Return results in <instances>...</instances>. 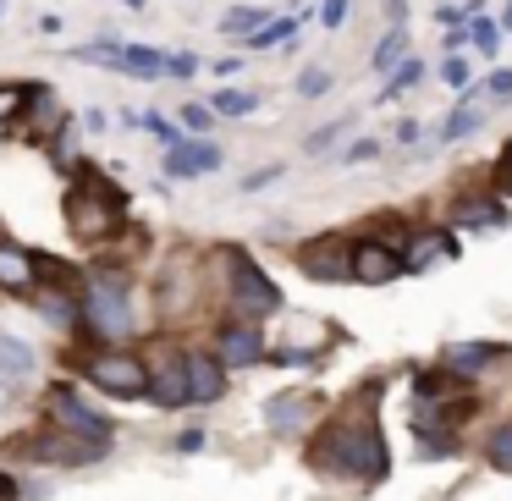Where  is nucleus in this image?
Wrapping results in <instances>:
<instances>
[{
	"label": "nucleus",
	"instance_id": "nucleus-1",
	"mask_svg": "<svg viewBox=\"0 0 512 501\" xmlns=\"http://www.w3.org/2000/svg\"><path fill=\"white\" fill-rule=\"evenodd\" d=\"M314 463L336 468V474H353V479H380L386 474V441H380L375 419H342L336 430L320 435Z\"/></svg>",
	"mask_w": 512,
	"mask_h": 501
},
{
	"label": "nucleus",
	"instance_id": "nucleus-2",
	"mask_svg": "<svg viewBox=\"0 0 512 501\" xmlns=\"http://www.w3.org/2000/svg\"><path fill=\"white\" fill-rule=\"evenodd\" d=\"M226 292H232V314H243L248 325H254V320H270V314L281 309L276 281H270L265 270H259L254 259L243 254V248H232V254H226Z\"/></svg>",
	"mask_w": 512,
	"mask_h": 501
},
{
	"label": "nucleus",
	"instance_id": "nucleus-3",
	"mask_svg": "<svg viewBox=\"0 0 512 501\" xmlns=\"http://www.w3.org/2000/svg\"><path fill=\"white\" fill-rule=\"evenodd\" d=\"M83 314H89L100 342H122V336L133 331V303H127L122 276H100V270H94L89 292H83Z\"/></svg>",
	"mask_w": 512,
	"mask_h": 501
},
{
	"label": "nucleus",
	"instance_id": "nucleus-4",
	"mask_svg": "<svg viewBox=\"0 0 512 501\" xmlns=\"http://www.w3.org/2000/svg\"><path fill=\"white\" fill-rule=\"evenodd\" d=\"M116 221H122V193H116V188L89 182V188H72L67 193V226L78 237H105Z\"/></svg>",
	"mask_w": 512,
	"mask_h": 501
},
{
	"label": "nucleus",
	"instance_id": "nucleus-5",
	"mask_svg": "<svg viewBox=\"0 0 512 501\" xmlns=\"http://www.w3.org/2000/svg\"><path fill=\"white\" fill-rule=\"evenodd\" d=\"M89 380L100 391H111V397H144L149 369L133 353H100V358H89Z\"/></svg>",
	"mask_w": 512,
	"mask_h": 501
},
{
	"label": "nucleus",
	"instance_id": "nucleus-6",
	"mask_svg": "<svg viewBox=\"0 0 512 501\" xmlns=\"http://www.w3.org/2000/svg\"><path fill=\"white\" fill-rule=\"evenodd\" d=\"M45 413H50V424H56V430H67V435H83V441H111V424H105L94 408H83L67 386H50Z\"/></svg>",
	"mask_w": 512,
	"mask_h": 501
},
{
	"label": "nucleus",
	"instance_id": "nucleus-7",
	"mask_svg": "<svg viewBox=\"0 0 512 501\" xmlns=\"http://www.w3.org/2000/svg\"><path fill=\"white\" fill-rule=\"evenodd\" d=\"M182 386H188V402H215L226 391V369L215 353H182Z\"/></svg>",
	"mask_w": 512,
	"mask_h": 501
},
{
	"label": "nucleus",
	"instance_id": "nucleus-8",
	"mask_svg": "<svg viewBox=\"0 0 512 501\" xmlns=\"http://www.w3.org/2000/svg\"><path fill=\"white\" fill-rule=\"evenodd\" d=\"M149 380L144 391L155 397V408H182L188 402V386H182V353H155V364H144Z\"/></svg>",
	"mask_w": 512,
	"mask_h": 501
},
{
	"label": "nucleus",
	"instance_id": "nucleus-9",
	"mask_svg": "<svg viewBox=\"0 0 512 501\" xmlns=\"http://www.w3.org/2000/svg\"><path fill=\"white\" fill-rule=\"evenodd\" d=\"M215 166H221V149H215V144H199V138L166 149V177H171V182L204 177V171H215Z\"/></svg>",
	"mask_w": 512,
	"mask_h": 501
},
{
	"label": "nucleus",
	"instance_id": "nucleus-10",
	"mask_svg": "<svg viewBox=\"0 0 512 501\" xmlns=\"http://www.w3.org/2000/svg\"><path fill=\"white\" fill-rule=\"evenodd\" d=\"M347 276H358V281H369V287H380V281L402 276V259L391 254L386 243H358L353 259H347Z\"/></svg>",
	"mask_w": 512,
	"mask_h": 501
},
{
	"label": "nucleus",
	"instance_id": "nucleus-11",
	"mask_svg": "<svg viewBox=\"0 0 512 501\" xmlns=\"http://www.w3.org/2000/svg\"><path fill=\"white\" fill-rule=\"evenodd\" d=\"M452 254H457L452 232H441V226H424V232H413L408 254H397V259H402V270H430L435 259H452Z\"/></svg>",
	"mask_w": 512,
	"mask_h": 501
},
{
	"label": "nucleus",
	"instance_id": "nucleus-12",
	"mask_svg": "<svg viewBox=\"0 0 512 501\" xmlns=\"http://www.w3.org/2000/svg\"><path fill=\"white\" fill-rule=\"evenodd\" d=\"M347 259H353V248H342L336 237L303 248V270H309L314 281H342V276H347Z\"/></svg>",
	"mask_w": 512,
	"mask_h": 501
},
{
	"label": "nucleus",
	"instance_id": "nucleus-13",
	"mask_svg": "<svg viewBox=\"0 0 512 501\" xmlns=\"http://www.w3.org/2000/svg\"><path fill=\"white\" fill-rule=\"evenodd\" d=\"M34 457H45V463H94V457H105V441H83V435H50V441L34 446Z\"/></svg>",
	"mask_w": 512,
	"mask_h": 501
},
{
	"label": "nucleus",
	"instance_id": "nucleus-14",
	"mask_svg": "<svg viewBox=\"0 0 512 501\" xmlns=\"http://www.w3.org/2000/svg\"><path fill=\"white\" fill-rule=\"evenodd\" d=\"M221 358H226V364H237V369H243V364H259V358H265V342H259V331H254V325H226V331H221Z\"/></svg>",
	"mask_w": 512,
	"mask_h": 501
},
{
	"label": "nucleus",
	"instance_id": "nucleus-15",
	"mask_svg": "<svg viewBox=\"0 0 512 501\" xmlns=\"http://www.w3.org/2000/svg\"><path fill=\"white\" fill-rule=\"evenodd\" d=\"M309 408H314V397H303V391H287V397H270V408H265V424L276 435H292V430H303V419H309Z\"/></svg>",
	"mask_w": 512,
	"mask_h": 501
},
{
	"label": "nucleus",
	"instance_id": "nucleus-16",
	"mask_svg": "<svg viewBox=\"0 0 512 501\" xmlns=\"http://www.w3.org/2000/svg\"><path fill=\"white\" fill-rule=\"evenodd\" d=\"M0 287H6V292H28V287H34V254L0 243Z\"/></svg>",
	"mask_w": 512,
	"mask_h": 501
},
{
	"label": "nucleus",
	"instance_id": "nucleus-17",
	"mask_svg": "<svg viewBox=\"0 0 512 501\" xmlns=\"http://www.w3.org/2000/svg\"><path fill=\"white\" fill-rule=\"evenodd\" d=\"M501 358L496 342H457L452 353H446V369H457V375H479V369H490Z\"/></svg>",
	"mask_w": 512,
	"mask_h": 501
},
{
	"label": "nucleus",
	"instance_id": "nucleus-18",
	"mask_svg": "<svg viewBox=\"0 0 512 501\" xmlns=\"http://www.w3.org/2000/svg\"><path fill=\"white\" fill-rule=\"evenodd\" d=\"M160 67H166V56L149 45H116V72H127V78H160Z\"/></svg>",
	"mask_w": 512,
	"mask_h": 501
},
{
	"label": "nucleus",
	"instance_id": "nucleus-19",
	"mask_svg": "<svg viewBox=\"0 0 512 501\" xmlns=\"http://www.w3.org/2000/svg\"><path fill=\"white\" fill-rule=\"evenodd\" d=\"M34 369V347L23 336H0V380H28Z\"/></svg>",
	"mask_w": 512,
	"mask_h": 501
},
{
	"label": "nucleus",
	"instance_id": "nucleus-20",
	"mask_svg": "<svg viewBox=\"0 0 512 501\" xmlns=\"http://www.w3.org/2000/svg\"><path fill=\"white\" fill-rule=\"evenodd\" d=\"M479 127H485V111H479V105H457V111H446V122L435 127V133H441V144H457V138H468V133H479Z\"/></svg>",
	"mask_w": 512,
	"mask_h": 501
},
{
	"label": "nucleus",
	"instance_id": "nucleus-21",
	"mask_svg": "<svg viewBox=\"0 0 512 501\" xmlns=\"http://www.w3.org/2000/svg\"><path fill=\"white\" fill-rule=\"evenodd\" d=\"M457 226H474V232H501V226H507V210H501V204H490V199H474V204H463V210H457Z\"/></svg>",
	"mask_w": 512,
	"mask_h": 501
},
{
	"label": "nucleus",
	"instance_id": "nucleus-22",
	"mask_svg": "<svg viewBox=\"0 0 512 501\" xmlns=\"http://www.w3.org/2000/svg\"><path fill=\"white\" fill-rule=\"evenodd\" d=\"M397 61H408V28H402V23L391 28L386 39H380V50L369 56V67H375V72H391Z\"/></svg>",
	"mask_w": 512,
	"mask_h": 501
},
{
	"label": "nucleus",
	"instance_id": "nucleus-23",
	"mask_svg": "<svg viewBox=\"0 0 512 501\" xmlns=\"http://www.w3.org/2000/svg\"><path fill=\"white\" fill-rule=\"evenodd\" d=\"M254 105H259V94H248V89H221V94L210 100V111H215V116H248Z\"/></svg>",
	"mask_w": 512,
	"mask_h": 501
},
{
	"label": "nucleus",
	"instance_id": "nucleus-24",
	"mask_svg": "<svg viewBox=\"0 0 512 501\" xmlns=\"http://www.w3.org/2000/svg\"><path fill=\"white\" fill-rule=\"evenodd\" d=\"M419 78H424L419 61H397V67H391V78H386V94H380V100H402V94H408Z\"/></svg>",
	"mask_w": 512,
	"mask_h": 501
},
{
	"label": "nucleus",
	"instance_id": "nucleus-25",
	"mask_svg": "<svg viewBox=\"0 0 512 501\" xmlns=\"http://www.w3.org/2000/svg\"><path fill=\"white\" fill-rule=\"evenodd\" d=\"M331 94V72L325 67H303L298 72V100H325Z\"/></svg>",
	"mask_w": 512,
	"mask_h": 501
},
{
	"label": "nucleus",
	"instance_id": "nucleus-26",
	"mask_svg": "<svg viewBox=\"0 0 512 501\" xmlns=\"http://www.w3.org/2000/svg\"><path fill=\"white\" fill-rule=\"evenodd\" d=\"M485 457H490V468H501V474H512V424H501V430L490 435Z\"/></svg>",
	"mask_w": 512,
	"mask_h": 501
},
{
	"label": "nucleus",
	"instance_id": "nucleus-27",
	"mask_svg": "<svg viewBox=\"0 0 512 501\" xmlns=\"http://www.w3.org/2000/svg\"><path fill=\"white\" fill-rule=\"evenodd\" d=\"M347 127H353V116H336L331 127H320V133H309V155H331V149H336V138H342Z\"/></svg>",
	"mask_w": 512,
	"mask_h": 501
},
{
	"label": "nucleus",
	"instance_id": "nucleus-28",
	"mask_svg": "<svg viewBox=\"0 0 512 501\" xmlns=\"http://www.w3.org/2000/svg\"><path fill=\"white\" fill-rule=\"evenodd\" d=\"M45 320H50V325H61V331H67V325L78 320V303H72L67 292H50V298H45Z\"/></svg>",
	"mask_w": 512,
	"mask_h": 501
},
{
	"label": "nucleus",
	"instance_id": "nucleus-29",
	"mask_svg": "<svg viewBox=\"0 0 512 501\" xmlns=\"http://www.w3.org/2000/svg\"><path fill=\"white\" fill-rule=\"evenodd\" d=\"M281 39H292V17H281V23L254 28V34H248V45H254V50H270V45H281Z\"/></svg>",
	"mask_w": 512,
	"mask_h": 501
},
{
	"label": "nucleus",
	"instance_id": "nucleus-30",
	"mask_svg": "<svg viewBox=\"0 0 512 501\" xmlns=\"http://www.w3.org/2000/svg\"><path fill=\"white\" fill-rule=\"evenodd\" d=\"M259 28V6H237V12L221 17V34H254Z\"/></svg>",
	"mask_w": 512,
	"mask_h": 501
},
{
	"label": "nucleus",
	"instance_id": "nucleus-31",
	"mask_svg": "<svg viewBox=\"0 0 512 501\" xmlns=\"http://www.w3.org/2000/svg\"><path fill=\"white\" fill-rule=\"evenodd\" d=\"M485 94L496 105H512V67H501V72H490V83H485Z\"/></svg>",
	"mask_w": 512,
	"mask_h": 501
},
{
	"label": "nucleus",
	"instance_id": "nucleus-32",
	"mask_svg": "<svg viewBox=\"0 0 512 501\" xmlns=\"http://www.w3.org/2000/svg\"><path fill=\"white\" fill-rule=\"evenodd\" d=\"M468 39H474V45L485 50V56H496V39H501V28L490 23V17H479V23H474V34H468Z\"/></svg>",
	"mask_w": 512,
	"mask_h": 501
},
{
	"label": "nucleus",
	"instance_id": "nucleus-33",
	"mask_svg": "<svg viewBox=\"0 0 512 501\" xmlns=\"http://www.w3.org/2000/svg\"><path fill=\"white\" fill-rule=\"evenodd\" d=\"M441 78H446V89H468V61L463 56H446L441 61Z\"/></svg>",
	"mask_w": 512,
	"mask_h": 501
},
{
	"label": "nucleus",
	"instance_id": "nucleus-34",
	"mask_svg": "<svg viewBox=\"0 0 512 501\" xmlns=\"http://www.w3.org/2000/svg\"><path fill=\"white\" fill-rule=\"evenodd\" d=\"M138 122H144V127H149V133H155V138H160V144H166V149H171V144H182V138H177V127H171V122H166V116H138Z\"/></svg>",
	"mask_w": 512,
	"mask_h": 501
},
{
	"label": "nucleus",
	"instance_id": "nucleus-35",
	"mask_svg": "<svg viewBox=\"0 0 512 501\" xmlns=\"http://www.w3.org/2000/svg\"><path fill=\"white\" fill-rule=\"evenodd\" d=\"M347 6H353V0H325V6H320V23H325V28H342V23H347Z\"/></svg>",
	"mask_w": 512,
	"mask_h": 501
},
{
	"label": "nucleus",
	"instance_id": "nucleus-36",
	"mask_svg": "<svg viewBox=\"0 0 512 501\" xmlns=\"http://www.w3.org/2000/svg\"><path fill=\"white\" fill-rule=\"evenodd\" d=\"M160 72H171V78H193L199 61H193V56H166V67H160Z\"/></svg>",
	"mask_w": 512,
	"mask_h": 501
},
{
	"label": "nucleus",
	"instance_id": "nucleus-37",
	"mask_svg": "<svg viewBox=\"0 0 512 501\" xmlns=\"http://www.w3.org/2000/svg\"><path fill=\"white\" fill-rule=\"evenodd\" d=\"M210 116H215L210 105H188V111H182V122H188L193 133H204V127H210Z\"/></svg>",
	"mask_w": 512,
	"mask_h": 501
},
{
	"label": "nucleus",
	"instance_id": "nucleus-38",
	"mask_svg": "<svg viewBox=\"0 0 512 501\" xmlns=\"http://www.w3.org/2000/svg\"><path fill=\"white\" fill-rule=\"evenodd\" d=\"M446 452H457L446 435H424V446H419V457H446Z\"/></svg>",
	"mask_w": 512,
	"mask_h": 501
},
{
	"label": "nucleus",
	"instance_id": "nucleus-39",
	"mask_svg": "<svg viewBox=\"0 0 512 501\" xmlns=\"http://www.w3.org/2000/svg\"><path fill=\"white\" fill-rule=\"evenodd\" d=\"M17 111H23V94H17V89H0V122H12Z\"/></svg>",
	"mask_w": 512,
	"mask_h": 501
},
{
	"label": "nucleus",
	"instance_id": "nucleus-40",
	"mask_svg": "<svg viewBox=\"0 0 512 501\" xmlns=\"http://www.w3.org/2000/svg\"><path fill=\"white\" fill-rule=\"evenodd\" d=\"M276 177H281V166H265V171H254V177L243 182V193H259V188H270Z\"/></svg>",
	"mask_w": 512,
	"mask_h": 501
},
{
	"label": "nucleus",
	"instance_id": "nucleus-41",
	"mask_svg": "<svg viewBox=\"0 0 512 501\" xmlns=\"http://www.w3.org/2000/svg\"><path fill=\"white\" fill-rule=\"evenodd\" d=\"M380 155V144H375V138H364V144H353V149H347V160H375Z\"/></svg>",
	"mask_w": 512,
	"mask_h": 501
},
{
	"label": "nucleus",
	"instance_id": "nucleus-42",
	"mask_svg": "<svg viewBox=\"0 0 512 501\" xmlns=\"http://www.w3.org/2000/svg\"><path fill=\"white\" fill-rule=\"evenodd\" d=\"M182 452H204V430H182Z\"/></svg>",
	"mask_w": 512,
	"mask_h": 501
},
{
	"label": "nucleus",
	"instance_id": "nucleus-43",
	"mask_svg": "<svg viewBox=\"0 0 512 501\" xmlns=\"http://www.w3.org/2000/svg\"><path fill=\"white\" fill-rule=\"evenodd\" d=\"M435 23H441V28H457V23H463V12H457V6H441V12H435Z\"/></svg>",
	"mask_w": 512,
	"mask_h": 501
},
{
	"label": "nucleus",
	"instance_id": "nucleus-44",
	"mask_svg": "<svg viewBox=\"0 0 512 501\" xmlns=\"http://www.w3.org/2000/svg\"><path fill=\"white\" fill-rule=\"evenodd\" d=\"M391 138H402V144H413V138H419V122H413V116H408V122H397V133H391Z\"/></svg>",
	"mask_w": 512,
	"mask_h": 501
},
{
	"label": "nucleus",
	"instance_id": "nucleus-45",
	"mask_svg": "<svg viewBox=\"0 0 512 501\" xmlns=\"http://www.w3.org/2000/svg\"><path fill=\"white\" fill-rule=\"evenodd\" d=\"M507 171H512V149H507V155H501V177H507Z\"/></svg>",
	"mask_w": 512,
	"mask_h": 501
},
{
	"label": "nucleus",
	"instance_id": "nucleus-46",
	"mask_svg": "<svg viewBox=\"0 0 512 501\" xmlns=\"http://www.w3.org/2000/svg\"><path fill=\"white\" fill-rule=\"evenodd\" d=\"M501 188H507V199H512V171H507V177H501Z\"/></svg>",
	"mask_w": 512,
	"mask_h": 501
},
{
	"label": "nucleus",
	"instance_id": "nucleus-47",
	"mask_svg": "<svg viewBox=\"0 0 512 501\" xmlns=\"http://www.w3.org/2000/svg\"><path fill=\"white\" fill-rule=\"evenodd\" d=\"M501 23H507V28H512V0H507V17H501Z\"/></svg>",
	"mask_w": 512,
	"mask_h": 501
},
{
	"label": "nucleus",
	"instance_id": "nucleus-48",
	"mask_svg": "<svg viewBox=\"0 0 512 501\" xmlns=\"http://www.w3.org/2000/svg\"><path fill=\"white\" fill-rule=\"evenodd\" d=\"M6 490H12V485H6V479H0V501H6Z\"/></svg>",
	"mask_w": 512,
	"mask_h": 501
},
{
	"label": "nucleus",
	"instance_id": "nucleus-49",
	"mask_svg": "<svg viewBox=\"0 0 512 501\" xmlns=\"http://www.w3.org/2000/svg\"><path fill=\"white\" fill-rule=\"evenodd\" d=\"M127 6H144V0H127Z\"/></svg>",
	"mask_w": 512,
	"mask_h": 501
}]
</instances>
